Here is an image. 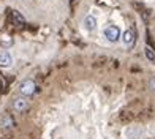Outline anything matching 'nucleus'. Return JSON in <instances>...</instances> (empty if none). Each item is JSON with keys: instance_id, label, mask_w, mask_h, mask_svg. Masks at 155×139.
I'll list each match as a JSON object with an SVG mask.
<instances>
[{"instance_id": "1", "label": "nucleus", "mask_w": 155, "mask_h": 139, "mask_svg": "<svg viewBox=\"0 0 155 139\" xmlns=\"http://www.w3.org/2000/svg\"><path fill=\"white\" fill-rule=\"evenodd\" d=\"M103 35H104V38H106L109 43H117V41L122 38V32H120V29H119L117 25H114V24H109V25L104 27Z\"/></svg>"}, {"instance_id": "2", "label": "nucleus", "mask_w": 155, "mask_h": 139, "mask_svg": "<svg viewBox=\"0 0 155 139\" xmlns=\"http://www.w3.org/2000/svg\"><path fill=\"white\" fill-rule=\"evenodd\" d=\"M19 92L29 98V96H32L35 92H37V86H35V82L32 79H24L19 84Z\"/></svg>"}, {"instance_id": "3", "label": "nucleus", "mask_w": 155, "mask_h": 139, "mask_svg": "<svg viewBox=\"0 0 155 139\" xmlns=\"http://www.w3.org/2000/svg\"><path fill=\"white\" fill-rule=\"evenodd\" d=\"M13 108H15L16 112H24V111L29 108V100H27V96H18V98H15Z\"/></svg>"}, {"instance_id": "4", "label": "nucleus", "mask_w": 155, "mask_h": 139, "mask_svg": "<svg viewBox=\"0 0 155 139\" xmlns=\"http://www.w3.org/2000/svg\"><path fill=\"white\" fill-rule=\"evenodd\" d=\"M143 128L141 127H128L125 130V137L127 139H139L141 136H143Z\"/></svg>"}, {"instance_id": "5", "label": "nucleus", "mask_w": 155, "mask_h": 139, "mask_svg": "<svg viewBox=\"0 0 155 139\" xmlns=\"http://www.w3.org/2000/svg\"><path fill=\"white\" fill-rule=\"evenodd\" d=\"M122 43L125 44V46H128V47H131L133 44H135V41H136V37H135V32L133 30H125L124 33H122Z\"/></svg>"}, {"instance_id": "6", "label": "nucleus", "mask_w": 155, "mask_h": 139, "mask_svg": "<svg viewBox=\"0 0 155 139\" xmlns=\"http://www.w3.org/2000/svg\"><path fill=\"white\" fill-rule=\"evenodd\" d=\"M97 25H98V21L94 15H87L86 18H84V27H86L89 32H94L97 29Z\"/></svg>"}, {"instance_id": "7", "label": "nucleus", "mask_w": 155, "mask_h": 139, "mask_svg": "<svg viewBox=\"0 0 155 139\" xmlns=\"http://www.w3.org/2000/svg\"><path fill=\"white\" fill-rule=\"evenodd\" d=\"M13 57L8 51H0V68H8L11 66Z\"/></svg>"}, {"instance_id": "8", "label": "nucleus", "mask_w": 155, "mask_h": 139, "mask_svg": "<svg viewBox=\"0 0 155 139\" xmlns=\"http://www.w3.org/2000/svg\"><path fill=\"white\" fill-rule=\"evenodd\" d=\"M0 127H2L3 130H10L15 127V119L10 115V114H5L2 117V120H0Z\"/></svg>"}, {"instance_id": "9", "label": "nucleus", "mask_w": 155, "mask_h": 139, "mask_svg": "<svg viewBox=\"0 0 155 139\" xmlns=\"http://www.w3.org/2000/svg\"><path fill=\"white\" fill-rule=\"evenodd\" d=\"M11 18H13V22H15L16 25H22V24H25V19H24V16L21 15L19 11H11Z\"/></svg>"}, {"instance_id": "10", "label": "nucleus", "mask_w": 155, "mask_h": 139, "mask_svg": "<svg viewBox=\"0 0 155 139\" xmlns=\"http://www.w3.org/2000/svg\"><path fill=\"white\" fill-rule=\"evenodd\" d=\"M144 54H146L147 60L152 62V63H155V51L152 49L150 46H146V47H144Z\"/></svg>"}, {"instance_id": "11", "label": "nucleus", "mask_w": 155, "mask_h": 139, "mask_svg": "<svg viewBox=\"0 0 155 139\" xmlns=\"http://www.w3.org/2000/svg\"><path fill=\"white\" fill-rule=\"evenodd\" d=\"M149 89H150V90H153V92H155V76H153V78H150V79H149Z\"/></svg>"}, {"instance_id": "12", "label": "nucleus", "mask_w": 155, "mask_h": 139, "mask_svg": "<svg viewBox=\"0 0 155 139\" xmlns=\"http://www.w3.org/2000/svg\"><path fill=\"white\" fill-rule=\"evenodd\" d=\"M3 86H5V81H3V78H2V76H0V90L3 89Z\"/></svg>"}]
</instances>
